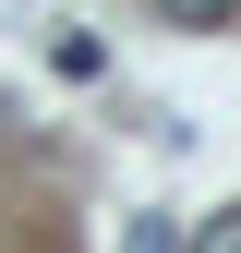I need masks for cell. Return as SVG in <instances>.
<instances>
[{
	"instance_id": "cell-1",
	"label": "cell",
	"mask_w": 241,
	"mask_h": 253,
	"mask_svg": "<svg viewBox=\"0 0 241 253\" xmlns=\"http://www.w3.org/2000/svg\"><path fill=\"white\" fill-rule=\"evenodd\" d=\"M157 12H169V24H181V37H217V24H229V12H241V0H157Z\"/></svg>"
},
{
	"instance_id": "cell-2",
	"label": "cell",
	"mask_w": 241,
	"mask_h": 253,
	"mask_svg": "<svg viewBox=\"0 0 241 253\" xmlns=\"http://www.w3.org/2000/svg\"><path fill=\"white\" fill-rule=\"evenodd\" d=\"M193 253H241V205H217V217H205V229H193Z\"/></svg>"
}]
</instances>
